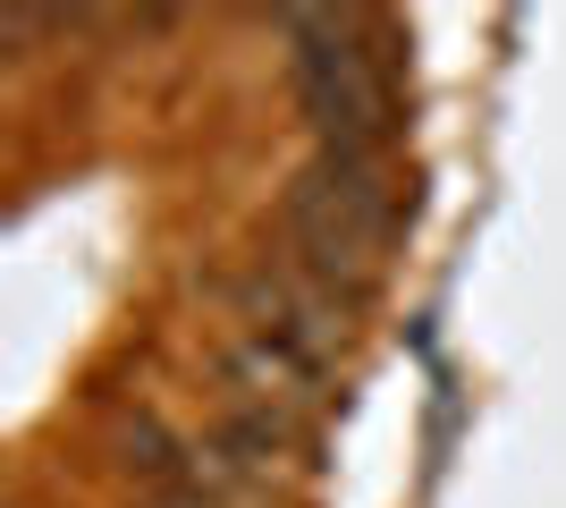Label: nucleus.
<instances>
[{
  "mask_svg": "<svg viewBox=\"0 0 566 508\" xmlns=\"http://www.w3.org/2000/svg\"><path fill=\"white\" fill-rule=\"evenodd\" d=\"M389 238H398V187L380 153H322L313 169H296V187H287V263L296 271L355 297L380 271Z\"/></svg>",
  "mask_w": 566,
  "mask_h": 508,
  "instance_id": "nucleus-1",
  "label": "nucleus"
},
{
  "mask_svg": "<svg viewBox=\"0 0 566 508\" xmlns=\"http://www.w3.org/2000/svg\"><path fill=\"white\" fill-rule=\"evenodd\" d=\"M280 34L296 43V94L322 127V153H389L398 94H389V69L373 51V18L296 9V18H280Z\"/></svg>",
  "mask_w": 566,
  "mask_h": 508,
  "instance_id": "nucleus-2",
  "label": "nucleus"
}]
</instances>
